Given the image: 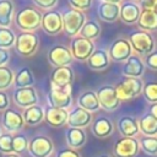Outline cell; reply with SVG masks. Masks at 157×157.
Returning a JSON list of instances; mask_svg holds the SVG:
<instances>
[{
  "instance_id": "cell-1",
  "label": "cell",
  "mask_w": 157,
  "mask_h": 157,
  "mask_svg": "<svg viewBox=\"0 0 157 157\" xmlns=\"http://www.w3.org/2000/svg\"><path fill=\"white\" fill-rule=\"evenodd\" d=\"M129 42L132 50L139 55H148L155 50V39L153 37L142 29H136L129 34Z\"/></svg>"
},
{
  "instance_id": "cell-2",
  "label": "cell",
  "mask_w": 157,
  "mask_h": 157,
  "mask_svg": "<svg viewBox=\"0 0 157 157\" xmlns=\"http://www.w3.org/2000/svg\"><path fill=\"white\" fill-rule=\"evenodd\" d=\"M144 90V82L141 78H134V77H125L121 80L117 86V96L119 101H129L135 97H137Z\"/></svg>"
},
{
  "instance_id": "cell-3",
  "label": "cell",
  "mask_w": 157,
  "mask_h": 157,
  "mask_svg": "<svg viewBox=\"0 0 157 157\" xmlns=\"http://www.w3.org/2000/svg\"><path fill=\"white\" fill-rule=\"evenodd\" d=\"M16 25L25 32L37 29L42 23V13L32 7H25L16 13Z\"/></svg>"
},
{
  "instance_id": "cell-4",
  "label": "cell",
  "mask_w": 157,
  "mask_h": 157,
  "mask_svg": "<svg viewBox=\"0 0 157 157\" xmlns=\"http://www.w3.org/2000/svg\"><path fill=\"white\" fill-rule=\"evenodd\" d=\"M63 23H64V31L67 36L75 37L80 33L83 25L86 23V17L82 11L71 9L63 13Z\"/></svg>"
},
{
  "instance_id": "cell-5",
  "label": "cell",
  "mask_w": 157,
  "mask_h": 157,
  "mask_svg": "<svg viewBox=\"0 0 157 157\" xmlns=\"http://www.w3.org/2000/svg\"><path fill=\"white\" fill-rule=\"evenodd\" d=\"M54 150L53 141L44 135H37L29 140L28 152L32 157H49Z\"/></svg>"
},
{
  "instance_id": "cell-6",
  "label": "cell",
  "mask_w": 157,
  "mask_h": 157,
  "mask_svg": "<svg viewBox=\"0 0 157 157\" xmlns=\"http://www.w3.org/2000/svg\"><path fill=\"white\" fill-rule=\"evenodd\" d=\"M38 43L39 40L37 34L32 32H22L16 37L15 48H16V52L22 56H29L37 50Z\"/></svg>"
},
{
  "instance_id": "cell-7",
  "label": "cell",
  "mask_w": 157,
  "mask_h": 157,
  "mask_svg": "<svg viewBox=\"0 0 157 157\" xmlns=\"http://www.w3.org/2000/svg\"><path fill=\"white\" fill-rule=\"evenodd\" d=\"M101 108H103L107 112H114L119 104L120 101L117 96V91H115V86L112 85H104L102 87L98 88V91L96 92Z\"/></svg>"
},
{
  "instance_id": "cell-8",
  "label": "cell",
  "mask_w": 157,
  "mask_h": 157,
  "mask_svg": "<svg viewBox=\"0 0 157 157\" xmlns=\"http://www.w3.org/2000/svg\"><path fill=\"white\" fill-rule=\"evenodd\" d=\"M70 52L75 59L80 61H86L94 52V44L90 39H86L82 37H75L71 40Z\"/></svg>"
},
{
  "instance_id": "cell-9",
  "label": "cell",
  "mask_w": 157,
  "mask_h": 157,
  "mask_svg": "<svg viewBox=\"0 0 157 157\" xmlns=\"http://www.w3.org/2000/svg\"><path fill=\"white\" fill-rule=\"evenodd\" d=\"M140 150V144L136 137H121L117 140L113 147L115 157H136Z\"/></svg>"
},
{
  "instance_id": "cell-10",
  "label": "cell",
  "mask_w": 157,
  "mask_h": 157,
  "mask_svg": "<svg viewBox=\"0 0 157 157\" xmlns=\"http://www.w3.org/2000/svg\"><path fill=\"white\" fill-rule=\"evenodd\" d=\"M108 54H109V58L115 63L126 61L132 55V48H131L129 39H126V38L115 39L112 43V45L108 50Z\"/></svg>"
},
{
  "instance_id": "cell-11",
  "label": "cell",
  "mask_w": 157,
  "mask_h": 157,
  "mask_svg": "<svg viewBox=\"0 0 157 157\" xmlns=\"http://www.w3.org/2000/svg\"><path fill=\"white\" fill-rule=\"evenodd\" d=\"M48 101L50 107L60 108V109H67L71 103V86L65 88H52L48 94Z\"/></svg>"
},
{
  "instance_id": "cell-12",
  "label": "cell",
  "mask_w": 157,
  "mask_h": 157,
  "mask_svg": "<svg viewBox=\"0 0 157 157\" xmlns=\"http://www.w3.org/2000/svg\"><path fill=\"white\" fill-rule=\"evenodd\" d=\"M42 28L48 34H58L64 29L63 23V15L59 11H48L42 15Z\"/></svg>"
},
{
  "instance_id": "cell-13",
  "label": "cell",
  "mask_w": 157,
  "mask_h": 157,
  "mask_svg": "<svg viewBox=\"0 0 157 157\" xmlns=\"http://www.w3.org/2000/svg\"><path fill=\"white\" fill-rule=\"evenodd\" d=\"M72 59H74V56H72L70 49L64 45H55L48 53V60L55 67L69 66L71 64Z\"/></svg>"
},
{
  "instance_id": "cell-14",
  "label": "cell",
  "mask_w": 157,
  "mask_h": 157,
  "mask_svg": "<svg viewBox=\"0 0 157 157\" xmlns=\"http://www.w3.org/2000/svg\"><path fill=\"white\" fill-rule=\"evenodd\" d=\"M74 81V72L70 66L55 67L50 75L52 88H65L71 86Z\"/></svg>"
},
{
  "instance_id": "cell-15",
  "label": "cell",
  "mask_w": 157,
  "mask_h": 157,
  "mask_svg": "<svg viewBox=\"0 0 157 157\" xmlns=\"http://www.w3.org/2000/svg\"><path fill=\"white\" fill-rule=\"evenodd\" d=\"M92 123V113L85 110L81 107H75L69 112L67 125L69 128H78L83 129Z\"/></svg>"
},
{
  "instance_id": "cell-16",
  "label": "cell",
  "mask_w": 157,
  "mask_h": 157,
  "mask_svg": "<svg viewBox=\"0 0 157 157\" xmlns=\"http://www.w3.org/2000/svg\"><path fill=\"white\" fill-rule=\"evenodd\" d=\"M13 101L21 108H29L37 104L38 96L33 87L16 88L13 92Z\"/></svg>"
},
{
  "instance_id": "cell-17",
  "label": "cell",
  "mask_w": 157,
  "mask_h": 157,
  "mask_svg": "<svg viewBox=\"0 0 157 157\" xmlns=\"http://www.w3.org/2000/svg\"><path fill=\"white\" fill-rule=\"evenodd\" d=\"M91 131L92 134L98 139H105L110 136L114 131V124L113 121L107 117H98L96 118L91 124Z\"/></svg>"
},
{
  "instance_id": "cell-18",
  "label": "cell",
  "mask_w": 157,
  "mask_h": 157,
  "mask_svg": "<svg viewBox=\"0 0 157 157\" xmlns=\"http://www.w3.org/2000/svg\"><path fill=\"white\" fill-rule=\"evenodd\" d=\"M2 124L9 132H17L25 125L23 115L13 109H6L2 115Z\"/></svg>"
},
{
  "instance_id": "cell-19",
  "label": "cell",
  "mask_w": 157,
  "mask_h": 157,
  "mask_svg": "<svg viewBox=\"0 0 157 157\" xmlns=\"http://www.w3.org/2000/svg\"><path fill=\"white\" fill-rule=\"evenodd\" d=\"M145 72V64L137 55H131L123 66V75L125 77L140 78Z\"/></svg>"
},
{
  "instance_id": "cell-20",
  "label": "cell",
  "mask_w": 157,
  "mask_h": 157,
  "mask_svg": "<svg viewBox=\"0 0 157 157\" xmlns=\"http://www.w3.org/2000/svg\"><path fill=\"white\" fill-rule=\"evenodd\" d=\"M67 118H69V112L66 109H60L54 107H48L45 109L44 119L53 128H60L67 124Z\"/></svg>"
},
{
  "instance_id": "cell-21",
  "label": "cell",
  "mask_w": 157,
  "mask_h": 157,
  "mask_svg": "<svg viewBox=\"0 0 157 157\" xmlns=\"http://www.w3.org/2000/svg\"><path fill=\"white\" fill-rule=\"evenodd\" d=\"M140 15H141V9L137 4L132 2V1H126V2L121 4L119 18L124 23L132 25V23L137 22L140 18Z\"/></svg>"
},
{
  "instance_id": "cell-22",
  "label": "cell",
  "mask_w": 157,
  "mask_h": 157,
  "mask_svg": "<svg viewBox=\"0 0 157 157\" xmlns=\"http://www.w3.org/2000/svg\"><path fill=\"white\" fill-rule=\"evenodd\" d=\"M118 131L123 137H135L140 132L137 119L130 115L121 117L118 120Z\"/></svg>"
},
{
  "instance_id": "cell-23",
  "label": "cell",
  "mask_w": 157,
  "mask_h": 157,
  "mask_svg": "<svg viewBox=\"0 0 157 157\" xmlns=\"http://www.w3.org/2000/svg\"><path fill=\"white\" fill-rule=\"evenodd\" d=\"M65 139L69 148L72 150H78L81 148L86 141H87V135L83 129L78 128H69L65 132Z\"/></svg>"
},
{
  "instance_id": "cell-24",
  "label": "cell",
  "mask_w": 157,
  "mask_h": 157,
  "mask_svg": "<svg viewBox=\"0 0 157 157\" xmlns=\"http://www.w3.org/2000/svg\"><path fill=\"white\" fill-rule=\"evenodd\" d=\"M109 54L107 50L104 49H96L92 55L88 58L87 60V65L91 70H96V71H101L108 67L109 65Z\"/></svg>"
},
{
  "instance_id": "cell-25",
  "label": "cell",
  "mask_w": 157,
  "mask_h": 157,
  "mask_svg": "<svg viewBox=\"0 0 157 157\" xmlns=\"http://www.w3.org/2000/svg\"><path fill=\"white\" fill-rule=\"evenodd\" d=\"M139 130L144 136H157V117L152 113H145L137 120Z\"/></svg>"
},
{
  "instance_id": "cell-26",
  "label": "cell",
  "mask_w": 157,
  "mask_h": 157,
  "mask_svg": "<svg viewBox=\"0 0 157 157\" xmlns=\"http://www.w3.org/2000/svg\"><path fill=\"white\" fill-rule=\"evenodd\" d=\"M77 104H78V107L83 108L85 110H87L90 113H94L101 108L97 93L94 91H85V92H82L77 98Z\"/></svg>"
},
{
  "instance_id": "cell-27",
  "label": "cell",
  "mask_w": 157,
  "mask_h": 157,
  "mask_svg": "<svg viewBox=\"0 0 157 157\" xmlns=\"http://www.w3.org/2000/svg\"><path fill=\"white\" fill-rule=\"evenodd\" d=\"M97 13L98 17L104 21V22H109L113 23L119 18V13H120V6L117 4H109V2H102L98 9H97Z\"/></svg>"
},
{
  "instance_id": "cell-28",
  "label": "cell",
  "mask_w": 157,
  "mask_h": 157,
  "mask_svg": "<svg viewBox=\"0 0 157 157\" xmlns=\"http://www.w3.org/2000/svg\"><path fill=\"white\" fill-rule=\"evenodd\" d=\"M137 26L142 31H156L157 29V11L156 10H142Z\"/></svg>"
},
{
  "instance_id": "cell-29",
  "label": "cell",
  "mask_w": 157,
  "mask_h": 157,
  "mask_svg": "<svg viewBox=\"0 0 157 157\" xmlns=\"http://www.w3.org/2000/svg\"><path fill=\"white\" fill-rule=\"evenodd\" d=\"M44 109L40 105H32L29 108H26L23 112V120L28 125H38L44 120Z\"/></svg>"
},
{
  "instance_id": "cell-30",
  "label": "cell",
  "mask_w": 157,
  "mask_h": 157,
  "mask_svg": "<svg viewBox=\"0 0 157 157\" xmlns=\"http://www.w3.org/2000/svg\"><path fill=\"white\" fill-rule=\"evenodd\" d=\"M13 5L10 0H0V27H9L12 20Z\"/></svg>"
},
{
  "instance_id": "cell-31",
  "label": "cell",
  "mask_w": 157,
  "mask_h": 157,
  "mask_svg": "<svg viewBox=\"0 0 157 157\" xmlns=\"http://www.w3.org/2000/svg\"><path fill=\"white\" fill-rule=\"evenodd\" d=\"M34 83L33 75L28 67H22L15 76V86L17 88H25V87H32Z\"/></svg>"
},
{
  "instance_id": "cell-32",
  "label": "cell",
  "mask_w": 157,
  "mask_h": 157,
  "mask_svg": "<svg viewBox=\"0 0 157 157\" xmlns=\"http://www.w3.org/2000/svg\"><path fill=\"white\" fill-rule=\"evenodd\" d=\"M101 33V26L98 25V22L96 21H87L82 29L80 31V37L86 38V39H94L99 36Z\"/></svg>"
},
{
  "instance_id": "cell-33",
  "label": "cell",
  "mask_w": 157,
  "mask_h": 157,
  "mask_svg": "<svg viewBox=\"0 0 157 157\" xmlns=\"http://www.w3.org/2000/svg\"><path fill=\"white\" fill-rule=\"evenodd\" d=\"M140 148L148 156H157V136H142L139 140Z\"/></svg>"
},
{
  "instance_id": "cell-34",
  "label": "cell",
  "mask_w": 157,
  "mask_h": 157,
  "mask_svg": "<svg viewBox=\"0 0 157 157\" xmlns=\"http://www.w3.org/2000/svg\"><path fill=\"white\" fill-rule=\"evenodd\" d=\"M15 42H16V38H15L13 32L6 27H0V48L7 49L12 47Z\"/></svg>"
},
{
  "instance_id": "cell-35",
  "label": "cell",
  "mask_w": 157,
  "mask_h": 157,
  "mask_svg": "<svg viewBox=\"0 0 157 157\" xmlns=\"http://www.w3.org/2000/svg\"><path fill=\"white\" fill-rule=\"evenodd\" d=\"M0 152L4 155L13 153V135L10 132L1 134L0 136Z\"/></svg>"
},
{
  "instance_id": "cell-36",
  "label": "cell",
  "mask_w": 157,
  "mask_h": 157,
  "mask_svg": "<svg viewBox=\"0 0 157 157\" xmlns=\"http://www.w3.org/2000/svg\"><path fill=\"white\" fill-rule=\"evenodd\" d=\"M144 97L148 103L156 104L157 103V82L152 81V82H147L146 85H144V90H142Z\"/></svg>"
},
{
  "instance_id": "cell-37",
  "label": "cell",
  "mask_w": 157,
  "mask_h": 157,
  "mask_svg": "<svg viewBox=\"0 0 157 157\" xmlns=\"http://www.w3.org/2000/svg\"><path fill=\"white\" fill-rule=\"evenodd\" d=\"M28 144L29 141L23 134H16L13 135V152L20 155L26 151H28Z\"/></svg>"
},
{
  "instance_id": "cell-38",
  "label": "cell",
  "mask_w": 157,
  "mask_h": 157,
  "mask_svg": "<svg viewBox=\"0 0 157 157\" xmlns=\"http://www.w3.org/2000/svg\"><path fill=\"white\" fill-rule=\"evenodd\" d=\"M12 81H13V72L6 66H0V91L9 88Z\"/></svg>"
},
{
  "instance_id": "cell-39",
  "label": "cell",
  "mask_w": 157,
  "mask_h": 157,
  "mask_svg": "<svg viewBox=\"0 0 157 157\" xmlns=\"http://www.w3.org/2000/svg\"><path fill=\"white\" fill-rule=\"evenodd\" d=\"M69 4L71 5L72 9L78 10V11H83L91 7L92 5V0H67Z\"/></svg>"
},
{
  "instance_id": "cell-40",
  "label": "cell",
  "mask_w": 157,
  "mask_h": 157,
  "mask_svg": "<svg viewBox=\"0 0 157 157\" xmlns=\"http://www.w3.org/2000/svg\"><path fill=\"white\" fill-rule=\"evenodd\" d=\"M145 64L148 69L151 70H157V50H153L152 53H150L148 55H146L145 59Z\"/></svg>"
},
{
  "instance_id": "cell-41",
  "label": "cell",
  "mask_w": 157,
  "mask_h": 157,
  "mask_svg": "<svg viewBox=\"0 0 157 157\" xmlns=\"http://www.w3.org/2000/svg\"><path fill=\"white\" fill-rule=\"evenodd\" d=\"M33 1L37 6H39L40 9H45V10L54 7L58 2V0H33Z\"/></svg>"
},
{
  "instance_id": "cell-42",
  "label": "cell",
  "mask_w": 157,
  "mask_h": 157,
  "mask_svg": "<svg viewBox=\"0 0 157 157\" xmlns=\"http://www.w3.org/2000/svg\"><path fill=\"white\" fill-rule=\"evenodd\" d=\"M55 157H81L80 153L76 151V150H72V148H64V150H60Z\"/></svg>"
},
{
  "instance_id": "cell-43",
  "label": "cell",
  "mask_w": 157,
  "mask_h": 157,
  "mask_svg": "<svg viewBox=\"0 0 157 157\" xmlns=\"http://www.w3.org/2000/svg\"><path fill=\"white\" fill-rule=\"evenodd\" d=\"M142 10H156L157 0H140Z\"/></svg>"
},
{
  "instance_id": "cell-44",
  "label": "cell",
  "mask_w": 157,
  "mask_h": 157,
  "mask_svg": "<svg viewBox=\"0 0 157 157\" xmlns=\"http://www.w3.org/2000/svg\"><path fill=\"white\" fill-rule=\"evenodd\" d=\"M9 107V97L5 92L0 91V110H6Z\"/></svg>"
},
{
  "instance_id": "cell-45",
  "label": "cell",
  "mask_w": 157,
  "mask_h": 157,
  "mask_svg": "<svg viewBox=\"0 0 157 157\" xmlns=\"http://www.w3.org/2000/svg\"><path fill=\"white\" fill-rule=\"evenodd\" d=\"M7 61H9V52L6 49L0 48V66H5Z\"/></svg>"
},
{
  "instance_id": "cell-46",
  "label": "cell",
  "mask_w": 157,
  "mask_h": 157,
  "mask_svg": "<svg viewBox=\"0 0 157 157\" xmlns=\"http://www.w3.org/2000/svg\"><path fill=\"white\" fill-rule=\"evenodd\" d=\"M150 113H152V114H153L155 117H157V103H156V104H152V105H151Z\"/></svg>"
},
{
  "instance_id": "cell-47",
  "label": "cell",
  "mask_w": 157,
  "mask_h": 157,
  "mask_svg": "<svg viewBox=\"0 0 157 157\" xmlns=\"http://www.w3.org/2000/svg\"><path fill=\"white\" fill-rule=\"evenodd\" d=\"M101 1H102V2H109V4H117V5H118L121 0H101Z\"/></svg>"
},
{
  "instance_id": "cell-48",
  "label": "cell",
  "mask_w": 157,
  "mask_h": 157,
  "mask_svg": "<svg viewBox=\"0 0 157 157\" xmlns=\"http://www.w3.org/2000/svg\"><path fill=\"white\" fill-rule=\"evenodd\" d=\"M4 157H21L17 153H9V155H4Z\"/></svg>"
},
{
  "instance_id": "cell-49",
  "label": "cell",
  "mask_w": 157,
  "mask_h": 157,
  "mask_svg": "<svg viewBox=\"0 0 157 157\" xmlns=\"http://www.w3.org/2000/svg\"><path fill=\"white\" fill-rule=\"evenodd\" d=\"M98 157H112L110 155H107V153H103V155H99Z\"/></svg>"
},
{
  "instance_id": "cell-50",
  "label": "cell",
  "mask_w": 157,
  "mask_h": 157,
  "mask_svg": "<svg viewBox=\"0 0 157 157\" xmlns=\"http://www.w3.org/2000/svg\"><path fill=\"white\" fill-rule=\"evenodd\" d=\"M0 136H1V129H0Z\"/></svg>"
}]
</instances>
